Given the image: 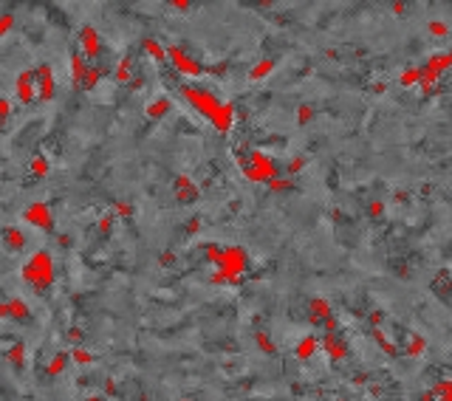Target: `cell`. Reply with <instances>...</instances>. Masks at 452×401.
<instances>
[{"mask_svg": "<svg viewBox=\"0 0 452 401\" xmlns=\"http://www.w3.org/2000/svg\"><path fill=\"white\" fill-rule=\"evenodd\" d=\"M181 93H184V99L201 110V113L207 116L209 122L221 130V133H229V130L235 127L237 110H235L232 102H221L215 93L204 91V88H195V85H184V88H181Z\"/></svg>", "mask_w": 452, "mask_h": 401, "instance_id": "1", "label": "cell"}, {"mask_svg": "<svg viewBox=\"0 0 452 401\" xmlns=\"http://www.w3.org/2000/svg\"><path fill=\"white\" fill-rule=\"evenodd\" d=\"M218 272L226 277V283L229 286H237L240 280H243L246 269H249V254H246V249H240V246H223L221 257H218Z\"/></svg>", "mask_w": 452, "mask_h": 401, "instance_id": "2", "label": "cell"}, {"mask_svg": "<svg viewBox=\"0 0 452 401\" xmlns=\"http://www.w3.org/2000/svg\"><path fill=\"white\" fill-rule=\"evenodd\" d=\"M26 280H29L34 288H45L54 277V265H51V254L48 251H37L31 254V260L26 263Z\"/></svg>", "mask_w": 452, "mask_h": 401, "instance_id": "3", "label": "cell"}, {"mask_svg": "<svg viewBox=\"0 0 452 401\" xmlns=\"http://www.w3.org/2000/svg\"><path fill=\"white\" fill-rule=\"evenodd\" d=\"M167 57L172 59V65H175L184 77H201L204 74V65L195 57H189L187 51H181L178 45H170V48H167Z\"/></svg>", "mask_w": 452, "mask_h": 401, "instance_id": "4", "label": "cell"}, {"mask_svg": "<svg viewBox=\"0 0 452 401\" xmlns=\"http://www.w3.org/2000/svg\"><path fill=\"white\" fill-rule=\"evenodd\" d=\"M331 302L322 300V297H314V300H308V322L314 325V328H322L325 319H331Z\"/></svg>", "mask_w": 452, "mask_h": 401, "instance_id": "5", "label": "cell"}, {"mask_svg": "<svg viewBox=\"0 0 452 401\" xmlns=\"http://www.w3.org/2000/svg\"><path fill=\"white\" fill-rule=\"evenodd\" d=\"M34 82H37V99H51L54 96V77H51L48 65L34 68Z\"/></svg>", "mask_w": 452, "mask_h": 401, "instance_id": "6", "label": "cell"}, {"mask_svg": "<svg viewBox=\"0 0 452 401\" xmlns=\"http://www.w3.org/2000/svg\"><path fill=\"white\" fill-rule=\"evenodd\" d=\"M322 348H325V353H328L331 359H337V362L348 356V345H345V339L339 337L337 330H331V333L322 337Z\"/></svg>", "mask_w": 452, "mask_h": 401, "instance_id": "7", "label": "cell"}, {"mask_svg": "<svg viewBox=\"0 0 452 401\" xmlns=\"http://www.w3.org/2000/svg\"><path fill=\"white\" fill-rule=\"evenodd\" d=\"M79 43H82V51H85V57L96 59V57L102 54L99 34H96V29H91V26H85V29L79 31Z\"/></svg>", "mask_w": 452, "mask_h": 401, "instance_id": "8", "label": "cell"}, {"mask_svg": "<svg viewBox=\"0 0 452 401\" xmlns=\"http://www.w3.org/2000/svg\"><path fill=\"white\" fill-rule=\"evenodd\" d=\"M26 221L34 223V226H40V229H51V226H54V221H51V209L45 207V204H34V207L26 209Z\"/></svg>", "mask_w": 452, "mask_h": 401, "instance_id": "9", "label": "cell"}, {"mask_svg": "<svg viewBox=\"0 0 452 401\" xmlns=\"http://www.w3.org/2000/svg\"><path fill=\"white\" fill-rule=\"evenodd\" d=\"M17 96H20V102H34V96H37L34 71H23L17 77Z\"/></svg>", "mask_w": 452, "mask_h": 401, "instance_id": "10", "label": "cell"}, {"mask_svg": "<svg viewBox=\"0 0 452 401\" xmlns=\"http://www.w3.org/2000/svg\"><path fill=\"white\" fill-rule=\"evenodd\" d=\"M175 198H178L181 204H189V201L198 198V186L189 181V175H178V178H175Z\"/></svg>", "mask_w": 452, "mask_h": 401, "instance_id": "11", "label": "cell"}, {"mask_svg": "<svg viewBox=\"0 0 452 401\" xmlns=\"http://www.w3.org/2000/svg\"><path fill=\"white\" fill-rule=\"evenodd\" d=\"M316 348H319V342H316V337H305V339H300L297 342V348H294V353H297V359H311L316 353Z\"/></svg>", "mask_w": 452, "mask_h": 401, "instance_id": "12", "label": "cell"}, {"mask_svg": "<svg viewBox=\"0 0 452 401\" xmlns=\"http://www.w3.org/2000/svg\"><path fill=\"white\" fill-rule=\"evenodd\" d=\"M272 71H274V59H260V62L249 71V79L251 82H260V79H266Z\"/></svg>", "mask_w": 452, "mask_h": 401, "instance_id": "13", "label": "cell"}, {"mask_svg": "<svg viewBox=\"0 0 452 401\" xmlns=\"http://www.w3.org/2000/svg\"><path fill=\"white\" fill-rule=\"evenodd\" d=\"M167 110H170V99H164V96H161V99H156L150 108H147V116H150V119H161Z\"/></svg>", "mask_w": 452, "mask_h": 401, "instance_id": "14", "label": "cell"}, {"mask_svg": "<svg viewBox=\"0 0 452 401\" xmlns=\"http://www.w3.org/2000/svg\"><path fill=\"white\" fill-rule=\"evenodd\" d=\"M269 189L272 192H288V189H294V181L288 178V175H280V178H274V181H269Z\"/></svg>", "mask_w": 452, "mask_h": 401, "instance_id": "15", "label": "cell"}, {"mask_svg": "<svg viewBox=\"0 0 452 401\" xmlns=\"http://www.w3.org/2000/svg\"><path fill=\"white\" fill-rule=\"evenodd\" d=\"M432 393H435V398H441V401H452V379L438 381V384L432 387Z\"/></svg>", "mask_w": 452, "mask_h": 401, "instance_id": "16", "label": "cell"}, {"mask_svg": "<svg viewBox=\"0 0 452 401\" xmlns=\"http://www.w3.org/2000/svg\"><path fill=\"white\" fill-rule=\"evenodd\" d=\"M144 51H147V54H153V59H158V62H164V57H167V51L161 48L156 40H144Z\"/></svg>", "mask_w": 452, "mask_h": 401, "instance_id": "17", "label": "cell"}, {"mask_svg": "<svg viewBox=\"0 0 452 401\" xmlns=\"http://www.w3.org/2000/svg\"><path fill=\"white\" fill-rule=\"evenodd\" d=\"M418 79H421V68H410V71H404L402 77H399V82H402L404 88H410V85H418Z\"/></svg>", "mask_w": 452, "mask_h": 401, "instance_id": "18", "label": "cell"}, {"mask_svg": "<svg viewBox=\"0 0 452 401\" xmlns=\"http://www.w3.org/2000/svg\"><path fill=\"white\" fill-rule=\"evenodd\" d=\"M3 237H6V243L12 246V249H20V246H23V232L20 229H6V232H3Z\"/></svg>", "mask_w": 452, "mask_h": 401, "instance_id": "19", "label": "cell"}, {"mask_svg": "<svg viewBox=\"0 0 452 401\" xmlns=\"http://www.w3.org/2000/svg\"><path fill=\"white\" fill-rule=\"evenodd\" d=\"M257 345L263 348V353H269V356H274V353H277V348L272 345V339H269V333H266V330H257Z\"/></svg>", "mask_w": 452, "mask_h": 401, "instance_id": "20", "label": "cell"}, {"mask_svg": "<svg viewBox=\"0 0 452 401\" xmlns=\"http://www.w3.org/2000/svg\"><path fill=\"white\" fill-rule=\"evenodd\" d=\"M424 348H427V342H424L421 337H410V345H407V353H410V356H418V353H424Z\"/></svg>", "mask_w": 452, "mask_h": 401, "instance_id": "21", "label": "cell"}, {"mask_svg": "<svg viewBox=\"0 0 452 401\" xmlns=\"http://www.w3.org/2000/svg\"><path fill=\"white\" fill-rule=\"evenodd\" d=\"M221 251H223V246H218V243H207V246H204V254H207L209 263H218Z\"/></svg>", "mask_w": 452, "mask_h": 401, "instance_id": "22", "label": "cell"}, {"mask_svg": "<svg viewBox=\"0 0 452 401\" xmlns=\"http://www.w3.org/2000/svg\"><path fill=\"white\" fill-rule=\"evenodd\" d=\"M302 167H305V158H300V156H297V158H291V161H288V167H286V175L291 178V175H297V172H300Z\"/></svg>", "mask_w": 452, "mask_h": 401, "instance_id": "23", "label": "cell"}, {"mask_svg": "<svg viewBox=\"0 0 452 401\" xmlns=\"http://www.w3.org/2000/svg\"><path fill=\"white\" fill-rule=\"evenodd\" d=\"M314 116V110H311V105H300V110H297V124H305Z\"/></svg>", "mask_w": 452, "mask_h": 401, "instance_id": "24", "label": "cell"}, {"mask_svg": "<svg viewBox=\"0 0 452 401\" xmlns=\"http://www.w3.org/2000/svg\"><path fill=\"white\" fill-rule=\"evenodd\" d=\"M31 170H34L37 175H45V172H48V164H45V158H43V156H37L34 161H31Z\"/></svg>", "mask_w": 452, "mask_h": 401, "instance_id": "25", "label": "cell"}, {"mask_svg": "<svg viewBox=\"0 0 452 401\" xmlns=\"http://www.w3.org/2000/svg\"><path fill=\"white\" fill-rule=\"evenodd\" d=\"M430 31H432V34H438V37H441V34H446L449 29H446V23H430Z\"/></svg>", "mask_w": 452, "mask_h": 401, "instance_id": "26", "label": "cell"}, {"mask_svg": "<svg viewBox=\"0 0 452 401\" xmlns=\"http://www.w3.org/2000/svg\"><path fill=\"white\" fill-rule=\"evenodd\" d=\"M381 212H384V207H381L379 201H376V204H370V215H373V218H379Z\"/></svg>", "mask_w": 452, "mask_h": 401, "instance_id": "27", "label": "cell"}, {"mask_svg": "<svg viewBox=\"0 0 452 401\" xmlns=\"http://www.w3.org/2000/svg\"><path fill=\"white\" fill-rule=\"evenodd\" d=\"M201 229V218H192V221L187 223V232H198Z\"/></svg>", "mask_w": 452, "mask_h": 401, "instance_id": "28", "label": "cell"}, {"mask_svg": "<svg viewBox=\"0 0 452 401\" xmlns=\"http://www.w3.org/2000/svg\"><path fill=\"white\" fill-rule=\"evenodd\" d=\"M74 356H77V362H91V356H88L85 351H79V348L74 351Z\"/></svg>", "mask_w": 452, "mask_h": 401, "instance_id": "29", "label": "cell"}, {"mask_svg": "<svg viewBox=\"0 0 452 401\" xmlns=\"http://www.w3.org/2000/svg\"><path fill=\"white\" fill-rule=\"evenodd\" d=\"M99 229H102V232H108V229H110V215H105V218L99 221Z\"/></svg>", "mask_w": 452, "mask_h": 401, "instance_id": "30", "label": "cell"}, {"mask_svg": "<svg viewBox=\"0 0 452 401\" xmlns=\"http://www.w3.org/2000/svg\"><path fill=\"white\" fill-rule=\"evenodd\" d=\"M161 263H164V265L175 263V254H170V251H167V254H161Z\"/></svg>", "mask_w": 452, "mask_h": 401, "instance_id": "31", "label": "cell"}, {"mask_svg": "<svg viewBox=\"0 0 452 401\" xmlns=\"http://www.w3.org/2000/svg\"><path fill=\"white\" fill-rule=\"evenodd\" d=\"M116 212H119V215H130V207H127V204H119V207H116Z\"/></svg>", "mask_w": 452, "mask_h": 401, "instance_id": "32", "label": "cell"}]
</instances>
